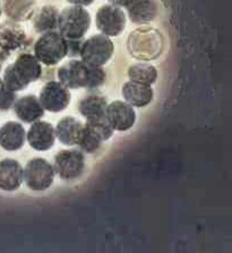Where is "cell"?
Instances as JSON below:
<instances>
[{"instance_id": "cell-1", "label": "cell", "mask_w": 232, "mask_h": 253, "mask_svg": "<svg viewBox=\"0 0 232 253\" xmlns=\"http://www.w3.org/2000/svg\"><path fill=\"white\" fill-rule=\"evenodd\" d=\"M58 81L68 89L99 88L105 83L107 74L102 67L86 65L82 60L67 61L58 69Z\"/></svg>"}, {"instance_id": "cell-2", "label": "cell", "mask_w": 232, "mask_h": 253, "mask_svg": "<svg viewBox=\"0 0 232 253\" xmlns=\"http://www.w3.org/2000/svg\"><path fill=\"white\" fill-rule=\"evenodd\" d=\"M42 76V66L34 54H19L14 63L3 71L2 84L7 88L17 93L24 90L31 83H34Z\"/></svg>"}, {"instance_id": "cell-3", "label": "cell", "mask_w": 232, "mask_h": 253, "mask_svg": "<svg viewBox=\"0 0 232 253\" xmlns=\"http://www.w3.org/2000/svg\"><path fill=\"white\" fill-rule=\"evenodd\" d=\"M127 49L132 57L139 60H155L163 52V35L153 27H139L129 34Z\"/></svg>"}, {"instance_id": "cell-4", "label": "cell", "mask_w": 232, "mask_h": 253, "mask_svg": "<svg viewBox=\"0 0 232 253\" xmlns=\"http://www.w3.org/2000/svg\"><path fill=\"white\" fill-rule=\"evenodd\" d=\"M91 22V15L84 7L72 5L59 13L57 30L66 40H81L88 33Z\"/></svg>"}, {"instance_id": "cell-5", "label": "cell", "mask_w": 232, "mask_h": 253, "mask_svg": "<svg viewBox=\"0 0 232 253\" xmlns=\"http://www.w3.org/2000/svg\"><path fill=\"white\" fill-rule=\"evenodd\" d=\"M34 57L45 66H56L67 57V40L56 31L43 33L34 44Z\"/></svg>"}, {"instance_id": "cell-6", "label": "cell", "mask_w": 232, "mask_h": 253, "mask_svg": "<svg viewBox=\"0 0 232 253\" xmlns=\"http://www.w3.org/2000/svg\"><path fill=\"white\" fill-rule=\"evenodd\" d=\"M53 165L46 158L30 160L23 169V180L26 187L34 192H42L48 190L54 181Z\"/></svg>"}, {"instance_id": "cell-7", "label": "cell", "mask_w": 232, "mask_h": 253, "mask_svg": "<svg viewBox=\"0 0 232 253\" xmlns=\"http://www.w3.org/2000/svg\"><path fill=\"white\" fill-rule=\"evenodd\" d=\"M115 45L111 39L104 34L92 35L82 43L80 57L86 65L102 67L111 59Z\"/></svg>"}, {"instance_id": "cell-8", "label": "cell", "mask_w": 232, "mask_h": 253, "mask_svg": "<svg viewBox=\"0 0 232 253\" xmlns=\"http://www.w3.org/2000/svg\"><path fill=\"white\" fill-rule=\"evenodd\" d=\"M54 173L64 181H73L82 176L85 169V156L77 149H64L57 153L53 162Z\"/></svg>"}, {"instance_id": "cell-9", "label": "cell", "mask_w": 232, "mask_h": 253, "mask_svg": "<svg viewBox=\"0 0 232 253\" xmlns=\"http://www.w3.org/2000/svg\"><path fill=\"white\" fill-rule=\"evenodd\" d=\"M38 98L45 111L59 113L68 108L72 95L67 87L59 82L52 81L48 82L42 87Z\"/></svg>"}, {"instance_id": "cell-10", "label": "cell", "mask_w": 232, "mask_h": 253, "mask_svg": "<svg viewBox=\"0 0 232 253\" xmlns=\"http://www.w3.org/2000/svg\"><path fill=\"white\" fill-rule=\"evenodd\" d=\"M96 27L102 34L107 37H118L126 27V14L120 7L103 5L99 8L95 15Z\"/></svg>"}, {"instance_id": "cell-11", "label": "cell", "mask_w": 232, "mask_h": 253, "mask_svg": "<svg viewBox=\"0 0 232 253\" xmlns=\"http://www.w3.org/2000/svg\"><path fill=\"white\" fill-rule=\"evenodd\" d=\"M105 118L112 129L119 132L128 131L136 124L135 109L125 101H113L108 104Z\"/></svg>"}, {"instance_id": "cell-12", "label": "cell", "mask_w": 232, "mask_h": 253, "mask_svg": "<svg viewBox=\"0 0 232 253\" xmlns=\"http://www.w3.org/2000/svg\"><path fill=\"white\" fill-rule=\"evenodd\" d=\"M26 140L30 147L38 152H46L53 147L56 141V132L53 126L46 121L38 120L31 124L26 132Z\"/></svg>"}, {"instance_id": "cell-13", "label": "cell", "mask_w": 232, "mask_h": 253, "mask_svg": "<svg viewBox=\"0 0 232 253\" xmlns=\"http://www.w3.org/2000/svg\"><path fill=\"white\" fill-rule=\"evenodd\" d=\"M23 166L13 158H5L0 161V190L6 192H14L22 187Z\"/></svg>"}, {"instance_id": "cell-14", "label": "cell", "mask_w": 232, "mask_h": 253, "mask_svg": "<svg viewBox=\"0 0 232 253\" xmlns=\"http://www.w3.org/2000/svg\"><path fill=\"white\" fill-rule=\"evenodd\" d=\"M13 110L16 117L24 124H33L45 116V109L35 95H25L15 101Z\"/></svg>"}, {"instance_id": "cell-15", "label": "cell", "mask_w": 232, "mask_h": 253, "mask_svg": "<svg viewBox=\"0 0 232 253\" xmlns=\"http://www.w3.org/2000/svg\"><path fill=\"white\" fill-rule=\"evenodd\" d=\"M121 95L125 102L131 104L133 108H145L151 104L154 98V90L149 85L129 81L121 88Z\"/></svg>"}, {"instance_id": "cell-16", "label": "cell", "mask_w": 232, "mask_h": 253, "mask_svg": "<svg viewBox=\"0 0 232 253\" xmlns=\"http://www.w3.org/2000/svg\"><path fill=\"white\" fill-rule=\"evenodd\" d=\"M26 141V131L22 124L8 121L0 128V147L7 152H16L23 148Z\"/></svg>"}, {"instance_id": "cell-17", "label": "cell", "mask_w": 232, "mask_h": 253, "mask_svg": "<svg viewBox=\"0 0 232 253\" xmlns=\"http://www.w3.org/2000/svg\"><path fill=\"white\" fill-rule=\"evenodd\" d=\"M26 33L16 22L0 24V49L5 52L16 51L25 44Z\"/></svg>"}, {"instance_id": "cell-18", "label": "cell", "mask_w": 232, "mask_h": 253, "mask_svg": "<svg viewBox=\"0 0 232 253\" xmlns=\"http://www.w3.org/2000/svg\"><path fill=\"white\" fill-rule=\"evenodd\" d=\"M125 8L127 9L129 19L139 25L154 21L158 15L156 0H131Z\"/></svg>"}, {"instance_id": "cell-19", "label": "cell", "mask_w": 232, "mask_h": 253, "mask_svg": "<svg viewBox=\"0 0 232 253\" xmlns=\"http://www.w3.org/2000/svg\"><path fill=\"white\" fill-rule=\"evenodd\" d=\"M37 0H1L5 15L13 22H24L32 18L35 13Z\"/></svg>"}, {"instance_id": "cell-20", "label": "cell", "mask_w": 232, "mask_h": 253, "mask_svg": "<svg viewBox=\"0 0 232 253\" xmlns=\"http://www.w3.org/2000/svg\"><path fill=\"white\" fill-rule=\"evenodd\" d=\"M82 129H83V124L80 120L74 117H65L58 121L54 132H56V138H58L62 145L70 147L77 145Z\"/></svg>"}, {"instance_id": "cell-21", "label": "cell", "mask_w": 232, "mask_h": 253, "mask_svg": "<svg viewBox=\"0 0 232 253\" xmlns=\"http://www.w3.org/2000/svg\"><path fill=\"white\" fill-rule=\"evenodd\" d=\"M107 98L100 94H90L82 98L78 104V111L86 120H92L105 117V109H107Z\"/></svg>"}, {"instance_id": "cell-22", "label": "cell", "mask_w": 232, "mask_h": 253, "mask_svg": "<svg viewBox=\"0 0 232 253\" xmlns=\"http://www.w3.org/2000/svg\"><path fill=\"white\" fill-rule=\"evenodd\" d=\"M33 27L38 33H46V32L56 31L58 27L59 10L57 7L46 5L34 13Z\"/></svg>"}, {"instance_id": "cell-23", "label": "cell", "mask_w": 232, "mask_h": 253, "mask_svg": "<svg viewBox=\"0 0 232 253\" xmlns=\"http://www.w3.org/2000/svg\"><path fill=\"white\" fill-rule=\"evenodd\" d=\"M129 81L152 86L158 79V70L148 63H136L128 69Z\"/></svg>"}, {"instance_id": "cell-24", "label": "cell", "mask_w": 232, "mask_h": 253, "mask_svg": "<svg viewBox=\"0 0 232 253\" xmlns=\"http://www.w3.org/2000/svg\"><path fill=\"white\" fill-rule=\"evenodd\" d=\"M102 142L103 140L92 129H90L86 125H83V129H82L76 146L80 147L81 152L92 155L101 148Z\"/></svg>"}, {"instance_id": "cell-25", "label": "cell", "mask_w": 232, "mask_h": 253, "mask_svg": "<svg viewBox=\"0 0 232 253\" xmlns=\"http://www.w3.org/2000/svg\"><path fill=\"white\" fill-rule=\"evenodd\" d=\"M85 125L88 126L90 129H92L93 131L103 140V142L109 140L110 138L113 136V132H115V130L112 129L111 126H110L109 121L105 117L92 119V120H86Z\"/></svg>"}, {"instance_id": "cell-26", "label": "cell", "mask_w": 232, "mask_h": 253, "mask_svg": "<svg viewBox=\"0 0 232 253\" xmlns=\"http://www.w3.org/2000/svg\"><path fill=\"white\" fill-rule=\"evenodd\" d=\"M17 100V95L13 90L7 88V87L1 84L0 86V111L5 112L9 109L13 108L15 101Z\"/></svg>"}, {"instance_id": "cell-27", "label": "cell", "mask_w": 232, "mask_h": 253, "mask_svg": "<svg viewBox=\"0 0 232 253\" xmlns=\"http://www.w3.org/2000/svg\"><path fill=\"white\" fill-rule=\"evenodd\" d=\"M82 43H83L82 42V39L67 40V55H69V57H76V55H80Z\"/></svg>"}, {"instance_id": "cell-28", "label": "cell", "mask_w": 232, "mask_h": 253, "mask_svg": "<svg viewBox=\"0 0 232 253\" xmlns=\"http://www.w3.org/2000/svg\"><path fill=\"white\" fill-rule=\"evenodd\" d=\"M67 1L72 3V5H77L82 7H86L92 5V3L95 1V0H67Z\"/></svg>"}, {"instance_id": "cell-29", "label": "cell", "mask_w": 232, "mask_h": 253, "mask_svg": "<svg viewBox=\"0 0 232 253\" xmlns=\"http://www.w3.org/2000/svg\"><path fill=\"white\" fill-rule=\"evenodd\" d=\"M131 0H109V2H111V5L117 7H126L129 3Z\"/></svg>"}, {"instance_id": "cell-30", "label": "cell", "mask_w": 232, "mask_h": 253, "mask_svg": "<svg viewBox=\"0 0 232 253\" xmlns=\"http://www.w3.org/2000/svg\"><path fill=\"white\" fill-rule=\"evenodd\" d=\"M2 13V8H1V0H0V16H1Z\"/></svg>"}, {"instance_id": "cell-31", "label": "cell", "mask_w": 232, "mask_h": 253, "mask_svg": "<svg viewBox=\"0 0 232 253\" xmlns=\"http://www.w3.org/2000/svg\"><path fill=\"white\" fill-rule=\"evenodd\" d=\"M0 71H1V60H0Z\"/></svg>"}, {"instance_id": "cell-32", "label": "cell", "mask_w": 232, "mask_h": 253, "mask_svg": "<svg viewBox=\"0 0 232 253\" xmlns=\"http://www.w3.org/2000/svg\"><path fill=\"white\" fill-rule=\"evenodd\" d=\"M1 84H2V81H1V78H0V86H1Z\"/></svg>"}]
</instances>
